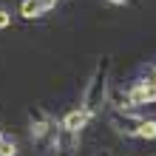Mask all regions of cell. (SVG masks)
<instances>
[{"label": "cell", "mask_w": 156, "mask_h": 156, "mask_svg": "<svg viewBox=\"0 0 156 156\" xmlns=\"http://www.w3.org/2000/svg\"><path fill=\"white\" fill-rule=\"evenodd\" d=\"M136 136H142V139H156V119H145V122H139V128H136Z\"/></svg>", "instance_id": "cell-2"}, {"label": "cell", "mask_w": 156, "mask_h": 156, "mask_svg": "<svg viewBox=\"0 0 156 156\" xmlns=\"http://www.w3.org/2000/svg\"><path fill=\"white\" fill-rule=\"evenodd\" d=\"M54 3H57V0H40V6H43V9H51Z\"/></svg>", "instance_id": "cell-6"}, {"label": "cell", "mask_w": 156, "mask_h": 156, "mask_svg": "<svg viewBox=\"0 0 156 156\" xmlns=\"http://www.w3.org/2000/svg\"><path fill=\"white\" fill-rule=\"evenodd\" d=\"M6 26H9V14L0 12V29H6Z\"/></svg>", "instance_id": "cell-5"}, {"label": "cell", "mask_w": 156, "mask_h": 156, "mask_svg": "<svg viewBox=\"0 0 156 156\" xmlns=\"http://www.w3.org/2000/svg\"><path fill=\"white\" fill-rule=\"evenodd\" d=\"M40 12H43L40 0H26V3H23V14H26V17H37Z\"/></svg>", "instance_id": "cell-3"}, {"label": "cell", "mask_w": 156, "mask_h": 156, "mask_svg": "<svg viewBox=\"0 0 156 156\" xmlns=\"http://www.w3.org/2000/svg\"><path fill=\"white\" fill-rule=\"evenodd\" d=\"M0 156H14V145H9V142H0Z\"/></svg>", "instance_id": "cell-4"}, {"label": "cell", "mask_w": 156, "mask_h": 156, "mask_svg": "<svg viewBox=\"0 0 156 156\" xmlns=\"http://www.w3.org/2000/svg\"><path fill=\"white\" fill-rule=\"evenodd\" d=\"M88 116H91V114L85 111V108H82V111H71L66 119H62V128H66V131H71V133H77L80 128L88 122Z\"/></svg>", "instance_id": "cell-1"}]
</instances>
